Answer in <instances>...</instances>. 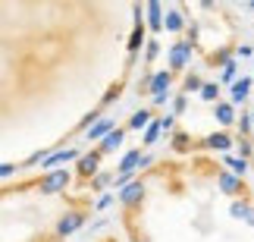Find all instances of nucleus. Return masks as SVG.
I'll return each instance as SVG.
<instances>
[{
	"instance_id": "nucleus-1",
	"label": "nucleus",
	"mask_w": 254,
	"mask_h": 242,
	"mask_svg": "<svg viewBox=\"0 0 254 242\" xmlns=\"http://www.w3.org/2000/svg\"><path fill=\"white\" fill-rule=\"evenodd\" d=\"M132 13H135V25H132L129 44H126V76H129V70H132L135 63H138V54H141V47H144V41H148V28H144L141 3H135V6H132Z\"/></svg>"
},
{
	"instance_id": "nucleus-2",
	"label": "nucleus",
	"mask_w": 254,
	"mask_h": 242,
	"mask_svg": "<svg viewBox=\"0 0 254 242\" xmlns=\"http://www.w3.org/2000/svg\"><path fill=\"white\" fill-rule=\"evenodd\" d=\"M101 161H104V154L101 151H85L79 154V161H75V170H72V176H75V186L85 189L88 186V179H94L97 173H101Z\"/></svg>"
},
{
	"instance_id": "nucleus-3",
	"label": "nucleus",
	"mask_w": 254,
	"mask_h": 242,
	"mask_svg": "<svg viewBox=\"0 0 254 242\" xmlns=\"http://www.w3.org/2000/svg\"><path fill=\"white\" fill-rule=\"evenodd\" d=\"M144 195H148V189H144V179H132L129 186H123L120 189V205H123V214H135L138 217L141 214V208H144Z\"/></svg>"
},
{
	"instance_id": "nucleus-4",
	"label": "nucleus",
	"mask_w": 254,
	"mask_h": 242,
	"mask_svg": "<svg viewBox=\"0 0 254 242\" xmlns=\"http://www.w3.org/2000/svg\"><path fill=\"white\" fill-rule=\"evenodd\" d=\"M191 54H194V47H191L189 41H182V38H179V41H176L170 51H167V70H170L173 76H179L185 66H189Z\"/></svg>"
},
{
	"instance_id": "nucleus-5",
	"label": "nucleus",
	"mask_w": 254,
	"mask_h": 242,
	"mask_svg": "<svg viewBox=\"0 0 254 242\" xmlns=\"http://www.w3.org/2000/svg\"><path fill=\"white\" fill-rule=\"evenodd\" d=\"M213 176H217V189L223 192V195H229V198H248V186H245V179L232 176L229 170H217Z\"/></svg>"
},
{
	"instance_id": "nucleus-6",
	"label": "nucleus",
	"mask_w": 254,
	"mask_h": 242,
	"mask_svg": "<svg viewBox=\"0 0 254 242\" xmlns=\"http://www.w3.org/2000/svg\"><path fill=\"white\" fill-rule=\"evenodd\" d=\"M232 145H236V139H232L226 129L210 132V135H204V139H194V148H201V151H223V154H229Z\"/></svg>"
},
{
	"instance_id": "nucleus-7",
	"label": "nucleus",
	"mask_w": 254,
	"mask_h": 242,
	"mask_svg": "<svg viewBox=\"0 0 254 242\" xmlns=\"http://www.w3.org/2000/svg\"><path fill=\"white\" fill-rule=\"evenodd\" d=\"M176 85V76L170 70H157V73H151V85H148V94H170V88Z\"/></svg>"
},
{
	"instance_id": "nucleus-8",
	"label": "nucleus",
	"mask_w": 254,
	"mask_h": 242,
	"mask_svg": "<svg viewBox=\"0 0 254 242\" xmlns=\"http://www.w3.org/2000/svg\"><path fill=\"white\" fill-rule=\"evenodd\" d=\"M126 135H129V132H126V126H116V129H113L110 135H104V139L97 142V151H101L104 158H107V154H113V151H116V148H120V145L126 142Z\"/></svg>"
},
{
	"instance_id": "nucleus-9",
	"label": "nucleus",
	"mask_w": 254,
	"mask_h": 242,
	"mask_svg": "<svg viewBox=\"0 0 254 242\" xmlns=\"http://www.w3.org/2000/svg\"><path fill=\"white\" fill-rule=\"evenodd\" d=\"M144 13H148V22H144V28H151L154 35L163 32V3H157V0H148L144 3Z\"/></svg>"
},
{
	"instance_id": "nucleus-10",
	"label": "nucleus",
	"mask_w": 254,
	"mask_h": 242,
	"mask_svg": "<svg viewBox=\"0 0 254 242\" xmlns=\"http://www.w3.org/2000/svg\"><path fill=\"white\" fill-rule=\"evenodd\" d=\"M251 85H254V82H251V76H242V79H236V82L229 85V88H232V101H229L232 107H242V104L248 101V94H251Z\"/></svg>"
},
{
	"instance_id": "nucleus-11",
	"label": "nucleus",
	"mask_w": 254,
	"mask_h": 242,
	"mask_svg": "<svg viewBox=\"0 0 254 242\" xmlns=\"http://www.w3.org/2000/svg\"><path fill=\"white\" fill-rule=\"evenodd\" d=\"M213 120H217L223 129H226V126H236V107H232L229 101H217L213 104Z\"/></svg>"
},
{
	"instance_id": "nucleus-12",
	"label": "nucleus",
	"mask_w": 254,
	"mask_h": 242,
	"mask_svg": "<svg viewBox=\"0 0 254 242\" xmlns=\"http://www.w3.org/2000/svg\"><path fill=\"white\" fill-rule=\"evenodd\" d=\"M163 32H173V35L185 32V16H182V9L170 6L167 13H163Z\"/></svg>"
},
{
	"instance_id": "nucleus-13",
	"label": "nucleus",
	"mask_w": 254,
	"mask_h": 242,
	"mask_svg": "<svg viewBox=\"0 0 254 242\" xmlns=\"http://www.w3.org/2000/svg\"><path fill=\"white\" fill-rule=\"evenodd\" d=\"M126 82H129V76H120V79H116L113 85H110V88H107V94H104V101H101V110H107V107H110V104H116V101H120L123 98V88H126Z\"/></svg>"
},
{
	"instance_id": "nucleus-14",
	"label": "nucleus",
	"mask_w": 254,
	"mask_h": 242,
	"mask_svg": "<svg viewBox=\"0 0 254 242\" xmlns=\"http://www.w3.org/2000/svg\"><path fill=\"white\" fill-rule=\"evenodd\" d=\"M160 132H163V123H160V117H154L148 126H144V135H141V145H138V148L144 151V148H151V145H157Z\"/></svg>"
},
{
	"instance_id": "nucleus-15",
	"label": "nucleus",
	"mask_w": 254,
	"mask_h": 242,
	"mask_svg": "<svg viewBox=\"0 0 254 242\" xmlns=\"http://www.w3.org/2000/svg\"><path fill=\"white\" fill-rule=\"evenodd\" d=\"M116 129V120H110V117H101L91 129H88V142H101L104 135H110Z\"/></svg>"
},
{
	"instance_id": "nucleus-16",
	"label": "nucleus",
	"mask_w": 254,
	"mask_h": 242,
	"mask_svg": "<svg viewBox=\"0 0 254 242\" xmlns=\"http://www.w3.org/2000/svg\"><path fill=\"white\" fill-rule=\"evenodd\" d=\"M154 120V113H151V107H141V110H135L132 117H129V123H126V132H141L144 126H148Z\"/></svg>"
},
{
	"instance_id": "nucleus-17",
	"label": "nucleus",
	"mask_w": 254,
	"mask_h": 242,
	"mask_svg": "<svg viewBox=\"0 0 254 242\" xmlns=\"http://www.w3.org/2000/svg\"><path fill=\"white\" fill-rule=\"evenodd\" d=\"M223 163H226L229 173H232V176H239V179H245L248 170H251V163L242 161V158H236V154H223Z\"/></svg>"
},
{
	"instance_id": "nucleus-18",
	"label": "nucleus",
	"mask_w": 254,
	"mask_h": 242,
	"mask_svg": "<svg viewBox=\"0 0 254 242\" xmlns=\"http://www.w3.org/2000/svg\"><path fill=\"white\" fill-rule=\"evenodd\" d=\"M204 60H207L210 70H223V66L232 60V47H217L213 54H204Z\"/></svg>"
},
{
	"instance_id": "nucleus-19",
	"label": "nucleus",
	"mask_w": 254,
	"mask_h": 242,
	"mask_svg": "<svg viewBox=\"0 0 254 242\" xmlns=\"http://www.w3.org/2000/svg\"><path fill=\"white\" fill-rule=\"evenodd\" d=\"M251 211H254L251 198H236V201H232V205H229V217H232V220H242V224H245Z\"/></svg>"
},
{
	"instance_id": "nucleus-20",
	"label": "nucleus",
	"mask_w": 254,
	"mask_h": 242,
	"mask_svg": "<svg viewBox=\"0 0 254 242\" xmlns=\"http://www.w3.org/2000/svg\"><path fill=\"white\" fill-rule=\"evenodd\" d=\"M170 148L173 151H179V154H185V151H194V139H191V135L189 132H173V139H170Z\"/></svg>"
},
{
	"instance_id": "nucleus-21",
	"label": "nucleus",
	"mask_w": 254,
	"mask_h": 242,
	"mask_svg": "<svg viewBox=\"0 0 254 242\" xmlns=\"http://www.w3.org/2000/svg\"><path fill=\"white\" fill-rule=\"evenodd\" d=\"M201 85H204L201 76H198V73H189V76L182 79V91H179V94H185V98H189V94H198Z\"/></svg>"
},
{
	"instance_id": "nucleus-22",
	"label": "nucleus",
	"mask_w": 254,
	"mask_h": 242,
	"mask_svg": "<svg viewBox=\"0 0 254 242\" xmlns=\"http://www.w3.org/2000/svg\"><path fill=\"white\" fill-rule=\"evenodd\" d=\"M198 98L207 101V104H217L220 101V82H204L201 91H198Z\"/></svg>"
},
{
	"instance_id": "nucleus-23",
	"label": "nucleus",
	"mask_w": 254,
	"mask_h": 242,
	"mask_svg": "<svg viewBox=\"0 0 254 242\" xmlns=\"http://www.w3.org/2000/svg\"><path fill=\"white\" fill-rule=\"evenodd\" d=\"M160 57V41L157 38H148V41H144V70H151V63L157 60Z\"/></svg>"
},
{
	"instance_id": "nucleus-24",
	"label": "nucleus",
	"mask_w": 254,
	"mask_h": 242,
	"mask_svg": "<svg viewBox=\"0 0 254 242\" xmlns=\"http://www.w3.org/2000/svg\"><path fill=\"white\" fill-rule=\"evenodd\" d=\"M236 126H239V139H251V117H248V110L236 113Z\"/></svg>"
},
{
	"instance_id": "nucleus-25",
	"label": "nucleus",
	"mask_w": 254,
	"mask_h": 242,
	"mask_svg": "<svg viewBox=\"0 0 254 242\" xmlns=\"http://www.w3.org/2000/svg\"><path fill=\"white\" fill-rule=\"evenodd\" d=\"M232 148H239L236 158H242V161H251V158H254V142H251V139H236V145H232Z\"/></svg>"
},
{
	"instance_id": "nucleus-26",
	"label": "nucleus",
	"mask_w": 254,
	"mask_h": 242,
	"mask_svg": "<svg viewBox=\"0 0 254 242\" xmlns=\"http://www.w3.org/2000/svg\"><path fill=\"white\" fill-rule=\"evenodd\" d=\"M236 70H239L236 60H229V63L220 70V73H223V76H220V82H223V85H232V82H236Z\"/></svg>"
},
{
	"instance_id": "nucleus-27",
	"label": "nucleus",
	"mask_w": 254,
	"mask_h": 242,
	"mask_svg": "<svg viewBox=\"0 0 254 242\" xmlns=\"http://www.w3.org/2000/svg\"><path fill=\"white\" fill-rule=\"evenodd\" d=\"M170 101H173V117H182V113L189 110V98H185V94H176Z\"/></svg>"
},
{
	"instance_id": "nucleus-28",
	"label": "nucleus",
	"mask_w": 254,
	"mask_h": 242,
	"mask_svg": "<svg viewBox=\"0 0 254 242\" xmlns=\"http://www.w3.org/2000/svg\"><path fill=\"white\" fill-rule=\"evenodd\" d=\"M113 205V192H104V195H97V201L91 205V214L94 211H104V208H110Z\"/></svg>"
},
{
	"instance_id": "nucleus-29",
	"label": "nucleus",
	"mask_w": 254,
	"mask_h": 242,
	"mask_svg": "<svg viewBox=\"0 0 254 242\" xmlns=\"http://www.w3.org/2000/svg\"><path fill=\"white\" fill-rule=\"evenodd\" d=\"M167 101H170V94H157V98H154V107H163Z\"/></svg>"
},
{
	"instance_id": "nucleus-30",
	"label": "nucleus",
	"mask_w": 254,
	"mask_h": 242,
	"mask_svg": "<svg viewBox=\"0 0 254 242\" xmlns=\"http://www.w3.org/2000/svg\"><path fill=\"white\" fill-rule=\"evenodd\" d=\"M239 57H251V44H242L239 47Z\"/></svg>"
},
{
	"instance_id": "nucleus-31",
	"label": "nucleus",
	"mask_w": 254,
	"mask_h": 242,
	"mask_svg": "<svg viewBox=\"0 0 254 242\" xmlns=\"http://www.w3.org/2000/svg\"><path fill=\"white\" fill-rule=\"evenodd\" d=\"M245 224H248V227H254V211H251V214H248V220H245Z\"/></svg>"
},
{
	"instance_id": "nucleus-32",
	"label": "nucleus",
	"mask_w": 254,
	"mask_h": 242,
	"mask_svg": "<svg viewBox=\"0 0 254 242\" xmlns=\"http://www.w3.org/2000/svg\"><path fill=\"white\" fill-rule=\"evenodd\" d=\"M251 9H254V3H251Z\"/></svg>"
}]
</instances>
